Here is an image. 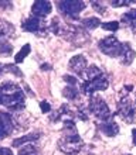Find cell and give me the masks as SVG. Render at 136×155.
<instances>
[{
    "label": "cell",
    "mask_w": 136,
    "mask_h": 155,
    "mask_svg": "<svg viewBox=\"0 0 136 155\" xmlns=\"http://www.w3.org/2000/svg\"><path fill=\"white\" fill-rule=\"evenodd\" d=\"M30 49H31L30 44H26L24 47H23V48L20 49V52H19V54L16 55V57H14V62H16V64H20V62L24 61V58L30 54Z\"/></svg>",
    "instance_id": "44dd1931"
},
{
    "label": "cell",
    "mask_w": 136,
    "mask_h": 155,
    "mask_svg": "<svg viewBox=\"0 0 136 155\" xmlns=\"http://www.w3.org/2000/svg\"><path fill=\"white\" fill-rule=\"evenodd\" d=\"M135 51L132 49L131 44L129 42H125L124 47H122V54H120V59H122V64L125 65H129V64H132L133 59H135Z\"/></svg>",
    "instance_id": "4fadbf2b"
},
{
    "label": "cell",
    "mask_w": 136,
    "mask_h": 155,
    "mask_svg": "<svg viewBox=\"0 0 136 155\" xmlns=\"http://www.w3.org/2000/svg\"><path fill=\"white\" fill-rule=\"evenodd\" d=\"M40 138V133H31V134H27L24 137H20V138H17L13 141V147H20L23 144H30L31 141H36V140Z\"/></svg>",
    "instance_id": "2e32d148"
},
{
    "label": "cell",
    "mask_w": 136,
    "mask_h": 155,
    "mask_svg": "<svg viewBox=\"0 0 136 155\" xmlns=\"http://www.w3.org/2000/svg\"><path fill=\"white\" fill-rule=\"evenodd\" d=\"M103 30H109V31H116L119 28V23L118 21H109V23H102Z\"/></svg>",
    "instance_id": "7402d4cb"
},
{
    "label": "cell",
    "mask_w": 136,
    "mask_h": 155,
    "mask_svg": "<svg viewBox=\"0 0 136 155\" xmlns=\"http://www.w3.org/2000/svg\"><path fill=\"white\" fill-rule=\"evenodd\" d=\"M108 87V81L106 78L99 76L96 79H92V81H84V83L81 85V90L85 96H89L92 97L95 92H99V90H105Z\"/></svg>",
    "instance_id": "5b68a950"
},
{
    "label": "cell",
    "mask_w": 136,
    "mask_h": 155,
    "mask_svg": "<svg viewBox=\"0 0 136 155\" xmlns=\"http://www.w3.org/2000/svg\"><path fill=\"white\" fill-rule=\"evenodd\" d=\"M89 111L95 116L96 118H99L101 121H106V120H111L112 118V113L108 107L106 102L103 100L102 97L99 96H92L89 102V106H88Z\"/></svg>",
    "instance_id": "3957f363"
},
{
    "label": "cell",
    "mask_w": 136,
    "mask_h": 155,
    "mask_svg": "<svg viewBox=\"0 0 136 155\" xmlns=\"http://www.w3.org/2000/svg\"><path fill=\"white\" fill-rule=\"evenodd\" d=\"M58 147L65 155H77L84 147V141L77 133L75 134H64L58 141Z\"/></svg>",
    "instance_id": "7a4b0ae2"
},
{
    "label": "cell",
    "mask_w": 136,
    "mask_h": 155,
    "mask_svg": "<svg viewBox=\"0 0 136 155\" xmlns=\"http://www.w3.org/2000/svg\"><path fill=\"white\" fill-rule=\"evenodd\" d=\"M98 47H99V49H101V52H103L105 55L116 58V57H120L124 44H122V42H119L116 37L111 35V37L102 38V40L99 41Z\"/></svg>",
    "instance_id": "277c9868"
},
{
    "label": "cell",
    "mask_w": 136,
    "mask_h": 155,
    "mask_svg": "<svg viewBox=\"0 0 136 155\" xmlns=\"http://www.w3.org/2000/svg\"><path fill=\"white\" fill-rule=\"evenodd\" d=\"M57 6H58V10L64 16L71 17V18H77V16L85 8V3L84 2H58Z\"/></svg>",
    "instance_id": "52a82bcc"
},
{
    "label": "cell",
    "mask_w": 136,
    "mask_h": 155,
    "mask_svg": "<svg viewBox=\"0 0 136 155\" xmlns=\"http://www.w3.org/2000/svg\"><path fill=\"white\" fill-rule=\"evenodd\" d=\"M91 4L94 6V8L99 13V14H103V13H106V8L103 7V4L101 3V2H92Z\"/></svg>",
    "instance_id": "603a6c76"
},
{
    "label": "cell",
    "mask_w": 136,
    "mask_h": 155,
    "mask_svg": "<svg viewBox=\"0 0 136 155\" xmlns=\"http://www.w3.org/2000/svg\"><path fill=\"white\" fill-rule=\"evenodd\" d=\"M82 25L88 30H94L96 28L98 25H101V21L96 17H88V18H84L82 20Z\"/></svg>",
    "instance_id": "ffe728a7"
},
{
    "label": "cell",
    "mask_w": 136,
    "mask_h": 155,
    "mask_svg": "<svg viewBox=\"0 0 136 155\" xmlns=\"http://www.w3.org/2000/svg\"><path fill=\"white\" fill-rule=\"evenodd\" d=\"M62 94H64L67 99H70V100H74V99H77V96L79 94V90H78V87H77V86L68 85L65 89L62 90Z\"/></svg>",
    "instance_id": "e0dca14e"
},
{
    "label": "cell",
    "mask_w": 136,
    "mask_h": 155,
    "mask_svg": "<svg viewBox=\"0 0 136 155\" xmlns=\"http://www.w3.org/2000/svg\"><path fill=\"white\" fill-rule=\"evenodd\" d=\"M120 20L124 24L128 25L129 28H132V31H136V8H132L128 13H125Z\"/></svg>",
    "instance_id": "9a60e30c"
},
{
    "label": "cell",
    "mask_w": 136,
    "mask_h": 155,
    "mask_svg": "<svg viewBox=\"0 0 136 155\" xmlns=\"http://www.w3.org/2000/svg\"><path fill=\"white\" fill-rule=\"evenodd\" d=\"M118 114L126 123H133V120H135L136 117L135 106H133V103L131 102V99L128 96H124L118 103Z\"/></svg>",
    "instance_id": "8992f818"
},
{
    "label": "cell",
    "mask_w": 136,
    "mask_h": 155,
    "mask_svg": "<svg viewBox=\"0 0 136 155\" xmlns=\"http://www.w3.org/2000/svg\"><path fill=\"white\" fill-rule=\"evenodd\" d=\"M99 130L102 131L105 135L108 137H115L118 133H119V127L113 120H106V121H102V124L99 126Z\"/></svg>",
    "instance_id": "7c38bea8"
},
{
    "label": "cell",
    "mask_w": 136,
    "mask_h": 155,
    "mask_svg": "<svg viewBox=\"0 0 136 155\" xmlns=\"http://www.w3.org/2000/svg\"><path fill=\"white\" fill-rule=\"evenodd\" d=\"M13 51V45L9 42V40L0 41V55L2 57H9Z\"/></svg>",
    "instance_id": "d6986e66"
},
{
    "label": "cell",
    "mask_w": 136,
    "mask_h": 155,
    "mask_svg": "<svg viewBox=\"0 0 136 155\" xmlns=\"http://www.w3.org/2000/svg\"><path fill=\"white\" fill-rule=\"evenodd\" d=\"M14 131V124H13V118L9 113L0 111V140L6 138Z\"/></svg>",
    "instance_id": "ba28073f"
},
{
    "label": "cell",
    "mask_w": 136,
    "mask_h": 155,
    "mask_svg": "<svg viewBox=\"0 0 136 155\" xmlns=\"http://www.w3.org/2000/svg\"><path fill=\"white\" fill-rule=\"evenodd\" d=\"M88 68V64H87V59L84 55H75L70 59V69L72 72H75L77 75L82 76V74L85 72V69Z\"/></svg>",
    "instance_id": "30bf717a"
},
{
    "label": "cell",
    "mask_w": 136,
    "mask_h": 155,
    "mask_svg": "<svg viewBox=\"0 0 136 155\" xmlns=\"http://www.w3.org/2000/svg\"><path fill=\"white\" fill-rule=\"evenodd\" d=\"M132 137H133V144L136 145V128L132 131Z\"/></svg>",
    "instance_id": "83f0119b"
},
{
    "label": "cell",
    "mask_w": 136,
    "mask_h": 155,
    "mask_svg": "<svg viewBox=\"0 0 136 155\" xmlns=\"http://www.w3.org/2000/svg\"><path fill=\"white\" fill-rule=\"evenodd\" d=\"M40 107H41L43 113H48V111L51 110V106H50L48 102H41V103H40Z\"/></svg>",
    "instance_id": "484cf974"
},
{
    "label": "cell",
    "mask_w": 136,
    "mask_h": 155,
    "mask_svg": "<svg viewBox=\"0 0 136 155\" xmlns=\"http://www.w3.org/2000/svg\"><path fill=\"white\" fill-rule=\"evenodd\" d=\"M17 155H40V151L34 144H26L23 148H20Z\"/></svg>",
    "instance_id": "ac0fdd59"
},
{
    "label": "cell",
    "mask_w": 136,
    "mask_h": 155,
    "mask_svg": "<svg viewBox=\"0 0 136 155\" xmlns=\"http://www.w3.org/2000/svg\"><path fill=\"white\" fill-rule=\"evenodd\" d=\"M21 27H23V30L27 31V33H40V30L43 28L41 21H40V18H37V17H29V18H26V20L21 23Z\"/></svg>",
    "instance_id": "8fae6325"
},
{
    "label": "cell",
    "mask_w": 136,
    "mask_h": 155,
    "mask_svg": "<svg viewBox=\"0 0 136 155\" xmlns=\"http://www.w3.org/2000/svg\"><path fill=\"white\" fill-rule=\"evenodd\" d=\"M129 3H131V2H125V0H113V2H111V4L113 6V7H122V6H128Z\"/></svg>",
    "instance_id": "cb8c5ba5"
},
{
    "label": "cell",
    "mask_w": 136,
    "mask_h": 155,
    "mask_svg": "<svg viewBox=\"0 0 136 155\" xmlns=\"http://www.w3.org/2000/svg\"><path fill=\"white\" fill-rule=\"evenodd\" d=\"M0 104H3L13 111L21 110L26 104L23 89L17 83L4 82L3 85H0Z\"/></svg>",
    "instance_id": "6da1fadb"
},
{
    "label": "cell",
    "mask_w": 136,
    "mask_h": 155,
    "mask_svg": "<svg viewBox=\"0 0 136 155\" xmlns=\"http://www.w3.org/2000/svg\"><path fill=\"white\" fill-rule=\"evenodd\" d=\"M64 81L68 82L70 85H74V86H77V83H78V79L74 76H70V75H65V76H64Z\"/></svg>",
    "instance_id": "d4e9b609"
},
{
    "label": "cell",
    "mask_w": 136,
    "mask_h": 155,
    "mask_svg": "<svg viewBox=\"0 0 136 155\" xmlns=\"http://www.w3.org/2000/svg\"><path fill=\"white\" fill-rule=\"evenodd\" d=\"M0 155H13V152L9 148H0Z\"/></svg>",
    "instance_id": "4316f807"
},
{
    "label": "cell",
    "mask_w": 136,
    "mask_h": 155,
    "mask_svg": "<svg viewBox=\"0 0 136 155\" xmlns=\"http://www.w3.org/2000/svg\"><path fill=\"white\" fill-rule=\"evenodd\" d=\"M3 69H4V68H3L2 65H0V76H2V74H3Z\"/></svg>",
    "instance_id": "f1b7e54d"
},
{
    "label": "cell",
    "mask_w": 136,
    "mask_h": 155,
    "mask_svg": "<svg viewBox=\"0 0 136 155\" xmlns=\"http://www.w3.org/2000/svg\"><path fill=\"white\" fill-rule=\"evenodd\" d=\"M53 10V6L50 2H45V0H38V2H34L33 6H31V12H33L34 17L37 18H41L45 17L47 14H50Z\"/></svg>",
    "instance_id": "9c48e42d"
},
{
    "label": "cell",
    "mask_w": 136,
    "mask_h": 155,
    "mask_svg": "<svg viewBox=\"0 0 136 155\" xmlns=\"http://www.w3.org/2000/svg\"><path fill=\"white\" fill-rule=\"evenodd\" d=\"M14 34V25L10 24L9 21L0 18V41L9 40Z\"/></svg>",
    "instance_id": "5bb4252c"
}]
</instances>
